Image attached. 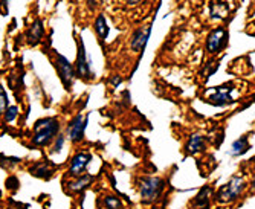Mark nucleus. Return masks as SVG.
Segmentation results:
<instances>
[{
  "instance_id": "19",
  "label": "nucleus",
  "mask_w": 255,
  "mask_h": 209,
  "mask_svg": "<svg viewBox=\"0 0 255 209\" xmlns=\"http://www.w3.org/2000/svg\"><path fill=\"white\" fill-rule=\"evenodd\" d=\"M104 206L107 209H123V202L115 196H106L104 197Z\"/></svg>"
},
{
  "instance_id": "2",
  "label": "nucleus",
  "mask_w": 255,
  "mask_h": 209,
  "mask_svg": "<svg viewBox=\"0 0 255 209\" xmlns=\"http://www.w3.org/2000/svg\"><path fill=\"white\" fill-rule=\"evenodd\" d=\"M165 188V183L159 177H145L139 183V194L144 203H153L160 196Z\"/></svg>"
},
{
  "instance_id": "15",
  "label": "nucleus",
  "mask_w": 255,
  "mask_h": 209,
  "mask_svg": "<svg viewBox=\"0 0 255 209\" xmlns=\"http://www.w3.org/2000/svg\"><path fill=\"white\" fill-rule=\"evenodd\" d=\"M92 180H94V176H90V174H83V176L77 177L75 180H72L71 183H69V188H71L72 193H80V191H83L86 187H89V185L92 183Z\"/></svg>"
},
{
  "instance_id": "17",
  "label": "nucleus",
  "mask_w": 255,
  "mask_h": 209,
  "mask_svg": "<svg viewBox=\"0 0 255 209\" xmlns=\"http://www.w3.org/2000/svg\"><path fill=\"white\" fill-rule=\"evenodd\" d=\"M249 148H251V145H249V137L248 136H242L240 139H237V141L234 142L231 153H233V156H240V154L246 153Z\"/></svg>"
},
{
  "instance_id": "22",
  "label": "nucleus",
  "mask_w": 255,
  "mask_h": 209,
  "mask_svg": "<svg viewBox=\"0 0 255 209\" xmlns=\"http://www.w3.org/2000/svg\"><path fill=\"white\" fill-rule=\"evenodd\" d=\"M55 145H54V150H52V153H58L60 150H61V147H63V142H64V137L60 134V136H57V139H55Z\"/></svg>"
},
{
  "instance_id": "23",
  "label": "nucleus",
  "mask_w": 255,
  "mask_h": 209,
  "mask_svg": "<svg viewBox=\"0 0 255 209\" xmlns=\"http://www.w3.org/2000/svg\"><path fill=\"white\" fill-rule=\"evenodd\" d=\"M100 3H101V0H87V6L90 9H95Z\"/></svg>"
},
{
  "instance_id": "6",
  "label": "nucleus",
  "mask_w": 255,
  "mask_h": 209,
  "mask_svg": "<svg viewBox=\"0 0 255 209\" xmlns=\"http://www.w3.org/2000/svg\"><path fill=\"white\" fill-rule=\"evenodd\" d=\"M226 41H228V32L226 29L223 28H217L214 29L210 35H208V40H206V51L211 52V54H216L219 51H222L225 46H226Z\"/></svg>"
},
{
  "instance_id": "10",
  "label": "nucleus",
  "mask_w": 255,
  "mask_h": 209,
  "mask_svg": "<svg viewBox=\"0 0 255 209\" xmlns=\"http://www.w3.org/2000/svg\"><path fill=\"white\" fill-rule=\"evenodd\" d=\"M150 34H151V26L136 29L131 34V38H130V48H131V51L133 52H142L144 48L147 46V41L150 38Z\"/></svg>"
},
{
  "instance_id": "4",
  "label": "nucleus",
  "mask_w": 255,
  "mask_h": 209,
  "mask_svg": "<svg viewBox=\"0 0 255 209\" xmlns=\"http://www.w3.org/2000/svg\"><path fill=\"white\" fill-rule=\"evenodd\" d=\"M55 67H57V72H58V77H60L61 83L69 90V89L72 87L74 80L77 77L75 67L71 64V61H69L66 57H63L60 54H55Z\"/></svg>"
},
{
  "instance_id": "13",
  "label": "nucleus",
  "mask_w": 255,
  "mask_h": 209,
  "mask_svg": "<svg viewBox=\"0 0 255 209\" xmlns=\"http://www.w3.org/2000/svg\"><path fill=\"white\" fill-rule=\"evenodd\" d=\"M211 187H205L199 191L196 199L190 203V209H208L211 199Z\"/></svg>"
},
{
  "instance_id": "24",
  "label": "nucleus",
  "mask_w": 255,
  "mask_h": 209,
  "mask_svg": "<svg viewBox=\"0 0 255 209\" xmlns=\"http://www.w3.org/2000/svg\"><path fill=\"white\" fill-rule=\"evenodd\" d=\"M128 5H137V3H141L142 0H127Z\"/></svg>"
},
{
  "instance_id": "8",
  "label": "nucleus",
  "mask_w": 255,
  "mask_h": 209,
  "mask_svg": "<svg viewBox=\"0 0 255 209\" xmlns=\"http://www.w3.org/2000/svg\"><path fill=\"white\" fill-rule=\"evenodd\" d=\"M87 125V116L84 118L83 114H77L75 118L71 121L67 127V136L72 142H80L84 139V131Z\"/></svg>"
},
{
  "instance_id": "16",
  "label": "nucleus",
  "mask_w": 255,
  "mask_h": 209,
  "mask_svg": "<svg viewBox=\"0 0 255 209\" xmlns=\"http://www.w3.org/2000/svg\"><path fill=\"white\" fill-rule=\"evenodd\" d=\"M202 150H205V137L200 134H193L187 144V151L190 154H196Z\"/></svg>"
},
{
  "instance_id": "9",
  "label": "nucleus",
  "mask_w": 255,
  "mask_h": 209,
  "mask_svg": "<svg viewBox=\"0 0 255 209\" xmlns=\"http://www.w3.org/2000/svg\"><path fill=\"white\" fill-rule=\"evenodd\" d=\"M92 160V156L89 153H77L74 157H72V162H71V167H69V174H71L72 177H80L84 174L87 165L90 164Z\"/></svg>"
},
{
  "instance_id": "25",
  "label": "nucleus",
  "mask_w": 255,
  "mask_h": 209,
  "mask_svg": "<svg viewBox=\"0 0 255 209\" xmlns=\"http://www.w3.org/2000/svg\"><path fill=\"white\" fill-rule=\"evenodd\" d=\"M252 193H254V194H255V180H254V182H252Z\"/></svg>"
},
{
  "instance_id": "14",
  "label": "nucleus",
  "mask_w": 255,
  "mask_h": 209,
  "mask_svg": "<svg viewBox=\"0 0 255 209\" xmlns=\"http://www.w3.org/2000/svg\"><path fill=\"white\" fill-rule=\"evenodd\" d=\"M229 11V5L226 2H222V0H214V2L210 5V12L213 18H225L228 15Z\"/></svg>"
},
{
  "instance_id": "18",
  "label": "nucleus",
  "mask_w": 255,
  "mask_h": 209,
  "mask_svg": "<svg viewBox=\"0 0 255 209\" xmlns=\"http://www.w3.org/2000/svg\"><path fill=\"white\" fill-rule=\"evenodd\" d=\"M95 31L98 34V37L101 40H106L107 35H109V25H107V21H106V17L103 14H100L95 20Z\"/></svg>"
},
{
  "instance_id": "1",
  "label": "nucleus",
  "mask_w": 255,
  "mask_h": 209,
  "mask_svg": "<svg viewBox=\"0 0 255 209\" xmlns=\"http://www.w3.org/2000/svg\"><path fill=\"white\" fill-rule=\"evenodd\" d=\"M60 131V122L57 118H41L34 125L32 144L37 147L49 145L54 139H57Z\"/></svg>"
},
{
  "instance_id": "5",
  "label": "nucleus",
  "mask_w": 255,
  "mask_h": 209,
  "mask_svg": "<svg viewBox=\"0 0 255 209\" xmlns=\"http://www.w3.org/2000/svg\"><path fill=\"white\" fill-rule=\"evenodd\" d=\"M77 77H80L81 80H90L92 78V72H90V63L87 60V54H86V48L81 38H78V55H77Z\"/></svg>"
},
{
  "instance_id": "3",
  "label": "nucleus",
  "mask_w": 255,
  "mask_h": 209,
  "mask_svg": "<svg viewBox=\"0 0 255 209\" xmlns=\"http://www.w3.org/2000/svg\"><path fill=\"white\" fill-rule=\"evenodd\" d=\"M246 188V182L243 177H233L228 183H225L223 187L219 188L217 191V202L220 203H228L239 199Z\"/></svg>"
},
{
  "instance_id": "20",
  "label": "nucleus",
  "mask_w": 255,
  "mask_h": 209,
  "mask_svg": "<svg viewBox=\"0 0 255 209\" xmlns=\"http://www.w3.org/2000/svg\"><path fill=\"white\" fill-rule=\"evenodd\" d=\"M8 97H6V92L5 87L0 86V114H5L6 108H8Z\"/></svg>"
},
{
  "instance_id": "12",
  "label": "nucleus",
  "mask_w": 255,
  "mask_h": 209,
  "mask_svg": "<svg viewBox=\"0 0 255 209\" xmlns=\"http://www.w3.org/2000/svg\"><path fill=\"white\" fill-rule=\"evenodd\" d=\"M43 34H44V26H43V21L40 18H35L34 23L29 26L28 32H26V41L31 44V46H35L41 41L43 38Z\"/></svg>"
},
{
  "instance_id": "11",
  "label": "nucleus",
  "mask_w": 255,
  "mask_h": 209,
  "mask_svg": "<svg viewBox=\"0 0 255 209\" xmlns=\"http://www.w3.org/2000/svg\"><path fill=\"white\" fill-rule=\"evenodd\" d=\"M29 173L34 176V177H38V179H44L48 180L54 176L55 173V165L52 164L51 160H40L37 164L29 170Z\"/></svg>"
},
{
  "instance_id": "7",
  "label": "nucleus",
  "mask_w": 255,
  "mask_h": 209,
  "mask_svg": "<svg viewBox=\"0 0 255 209\" xmlns=\"http://www.w3.org/2000/svg\"><path fill=\"white\" fill-rule=\"evenodd\" d=\"M231 92H233V84H225L220 87H216L210 92V97H208V103H211L214 105H226L233 103L231 98Z\"/></svg>"
},
{
  "instance_id": "21",
  "label": "nucleus",
  "mask_w": 255,
  "mask_h": 209,
  "mask_svg": "<svg viewBox=\"0 0 255 209\" xmlns=\"http://www.w3.org/2000/svg\"><path fill=\"white\" fill-rule=\"evenodd\" d=\"M17 113H18V108H17L15 105L8 107L6 111H5V121H6V122H12V121L15 119Z\"/></svg>"
}]
</instances>
